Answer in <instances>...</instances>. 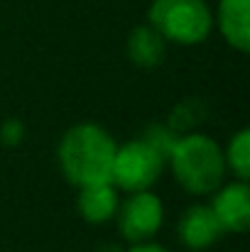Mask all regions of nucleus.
I'll list each match as a JSON object with an SVG mask.
<instances>
[{"label":"nucleus","mask_w":250,"mask_h":252,"mask_svg":"<svg viewBox=\"0 0 250 252\" xmlns=\"http://www.w3.org/2000/svg\"><path fill=\"white\" fill-rule=\"evenodd\" d=\"M125 252H172V250H167L165 245H157V243L147 240V243H138V245H133L130 250H125Z\"/></svg>","instance_id":"nucleus-15"},{"label":"nucleus","mask_w":250,"mask_h":252,"mask_svg":"<svg viewBox=\"0 0 250 252\" xmlns=\"http://www.w3.org/2000/svg\"><path fill=\"white\" fill-rule=\"evenodd\" d=\"M115 150L118 145L106 127L96 123H79L64 132L57 155L67 181L81 189L88 184L110 181Z\"/></svg>","instance_id":"nucleus-1"},{"label":"nucleus","mask_w":250,"mask_h":252,"mask_svg":"<svg viewBox=\"0 0 250 252\" xmlns=\"http://www.w3.org/2000/svg\"><path fill=\"white\" fill-rule=\"evenodd\" d=\"M223 159H226V169H231L238 181H248L250 179V130L248 127H241L231 137V142H228V147L223 152Z\"/></svg>","instance_id":"nucleus-12"},{"label":"nucleus","mask_w":250,"mask_h":252,"mask_svg":"<svg viewBox=\"0 0 250 252\" xmlns=\"http://www.w3.org/2000/svg\"><path fill=\"white\" fill-rule=\"evenodd\" d=\"M216 25L233 49L243 54L250 49V0H221Z\"/></svg>","instance_id":"nucleus-9"},{"label":"nucleus","mask_w":250,"mask_h":252,"mask_svg":"<svg viewBox=\"0 0 250 252\" xmlns=\"http://www.w3.org/2000/svg\"><path fill=\"white\" fill-rule=\"evenodd\" d=\"M128 59L143 69H155L165 62L167 57V39L147 22L135 27L128 34V44H125Z\"/></svg>","instance_id":"nucleus-10"},{"label":"nucleus","mask_w":250,"mask_h":252,"mask_svg":"<svg viewBox=\"0 0 250 252\" xmlns=\"http://www.w3.org/2000/svg\"><path fill=\"white\" fill-rule=\"evenodd\" d=\"M206 113H209V108H206V103H204L201 98H184V100L172 110L167 125H169L177 135H186V132H194V130L204 123Z\"/></svg>","instance_id":"nucleus-11"},{"label":"nucleus","mask_w":250,"mask_h":252,"mask_svg":"<svg viewBox=\"0 0 250 252\" xmlns=\"http://www.w3.org/2000/svg\"><path fill=\"white\" fill-rule=\"evenodd\" d=\"M22 140H25V125L17 118H7L0 125V142L5 147H17Z\"/></svg>","instance_id":"nucleus-14"},{"label":"nucleus","mask_w":250,"mask_h":252,"mask_svg":"<svg viewBox=\"0 0 250 252\" xmlns=\"http://www.w3.org/2000/svg\"><path fill=\"white\" fill-rule=\"evenodd\" d=\"M79 213L86 223L91 225H101L115 218L120 198H118V189L110 181H101V184H88L81 186L79 191Z\"/></svg>","instance_id":"nucleus-8"},{"label":"nucleus","mask_w":250,"mask_h":252,"mask_svg":"<svg viewBox=\"0 0 250 252\" xmlns=\"http://www.w3.org/2000/svg\"><path fill=\"white\" fill-rule=\"evenodd\" d=\"M177 233H179V240H181L184 248L201 252V250H209L211 245H216L221 240L223 228H221L218 218L214 216L211 206L196 203V206H189L181 213Z\"/></svg>","instance_id":"nucleus-7"},{"label":"nucleus","mask_w":250,"mask_h":252,"mask_svg":"<svg viewBox=\"0 0 250 252\" xmlns=\"http://www.w3.org/2000/svg\"><path fill=\"white\" fill-rule=\"evenodd\" d=\"M211 211L218 218L223 233H248L250 228V189L248 181H233L221 184L214 193Z\"/></svg>","instance_id":"nucleus-6"},{"label":"nucleus","mask_w":250,"mask_h":252,"mask_svg":"<svg viewBox=\"0 0 250 252\" xmlns=\"http://www.w3.org/2000/svg\"><path fill=\"white\" fill-rule=\"evenodd\" d=\"M147 22L174 44H201L214 30V15L206 0H152Z\"/></svg>","instance_id":"nucleus-3"},{"label":"nucleus","mask_w":250,"mask_h":252,"mask_svg":"<svg viewBox=\"0 0 250 252\" xmlns=\"http://www.w3.org/2000/svg\"><path fill=\"white\" fill-rule=\"evenodd\" d=\"M167 162L172 164L177 184L191 196H211L226 176L223 150L201 132L179 135Z\"/></svg>","instance_id":"nucleus-2"},{"label":"nucleus","mask_w":250,"mask_h":252,"mask_svg":"<svg viewBox=\"0 0 250 252\" xmlns=\"http://www.w3.org/2000/svg\"><path fill=\"white\" fill-rule=\"evenodd\" d=\"M162 169H165V157L160 152H155L143 137L130 140L115 150L110 184L128 193L147 191L152 189V184H157Z\"/></svg>","instance_id":"nucleus-4"},{"label":"nucleus","mask_w":250,"mask_h":252,"mask_svg":"<svg viewBox=\"0 0 250 252\" xmlns=\"http://www.w3.org/2000/svg\"><path fill=\"white\" fill-rule=\"evenodd\" d=\"M118 230L120 235L138 245V243H147L152 240L162 223H165V206L160 201L157 193H152L150 189L147 191H135L128 196V201L123 206H118Z\"/></svg>","instance_id":"nucleus-5"},{"label":"nucleus","mask_w":250,"mask_h":252,"mask_svg":"<svg viewBox=\"0 0 250 252\" xmlns=\"http://www.w3.org/2000/svg\"><path fill=\"white\" fill-rule=\"evenodd\" d=\"M177 132L167 125V123H155V125H147L145 127V132H143V140L155 150V152H160L162 157H169V152H172V147H174V142H177Z\"/></svg>","instance_id":"nucleus-13"}]
</instances>
